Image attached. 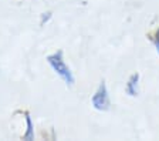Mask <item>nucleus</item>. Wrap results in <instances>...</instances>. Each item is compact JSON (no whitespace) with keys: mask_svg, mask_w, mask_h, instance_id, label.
I'll list each match as a JSON object with an SVG mask.
<instances>
[{"mask_svg":"<svg viewBox=\"0 0 159 141\" xmlns=\"http://www.w3.org/2000/svg\"><path fill=\"white\" fill-rule=\"evenodd\" d=\"M47 60H48V63L51 64V67L56 70V73L58 74L60 77L63 78V80L66 81L67 84H73V83H74L73 74H71L70 68L67 67V64L64 63V60H63V53H61V51H57V53H54V54H51V56H48V57H47Z\"/></svg>","mask_w":159,"mask_h":141,"instance_id":"nucleus-1","label":"nucleus"},{"mask_svg":"<svg viewBox=\"0 0 159 141\" xmlns=\"http://www.w3.org/2000/svg\"><path fill=\"white\" fill-rule=\"evenodd\" d=\"M27 134H26V138L30 140V138H33V125H31V120L30 117H27Z\"/></svg>","mask_w":159,"mask_h":141,"instance_id":"nucleus-4","label":"nucleus"},{"mask_svg":"<svg viewBox=\"0 0 159 141\" xmlns=\"http://www.w3.org/2000/svg\"><path fill=\"white\" fill-rule=\"evenodd\" d=\"M91 101H93L94 108H97V110H99V111H107L109 108V104H111V103H109L108 91H107V86L104 81L99 84L98 90H97L95 94L93 96Z\"/></svg>","mask_w":159,"mask_h":141,"instance_id":"nucleus-2","label":"nucleus"},{"mask_svg":"<svg viewBox=\"0 0 159 141\" xmlns=\"http://www.w3.org/2000/svg\"><path fill=\"white\" fill-rule=\"evenodd\" d=\"M138 83H139V74L135 73L132 74L131 77H129L128 83H126V93L129 94V96H132V97H135L136 94H138Z\"/></svg>","mask_w":159,"mask_h":141,"instance_id":"nucleus-3","label":"nucleus"},{"mask_svg":"<svg viewBox=\"0 0 159 141\" xmlns=\"http://www.w3.org/2000/svg\"><path fill=\"white\" fill-rule=\"evenodd\" d=\"M153 43H155L156 50H158V53H159V30L156 31V36H155V39H153Z\"/></svg>","mask_w":159,"mask_h":141,"instance_id":"nucleus-5","label":"nucleus"}]
</instances>
